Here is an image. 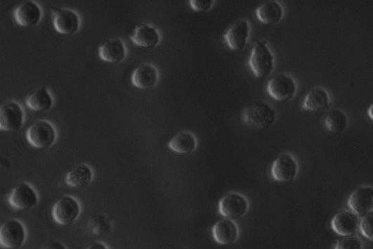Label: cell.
Segmentation results:
<instances>
[{"mask_svg": "<svg viewBox=\"0 0 373 249\" xmlns=\"http://www.w3.org/2000/svg\"><path fill=\"white\" fill-rule=\"evenodd\" d=\"M55 30L61 34L72 35L77 33L81 20L75 11L68 8H55L52 11Z\"/></svg>", "mask_w": 373, "mask_h": 249, "instance_id": "obj_9", "label": "cell"}, {"mask_svg": "<svg viewBox=\"0 0 373 249\" xmlns=\"http://www.w3.org/2000/svg\"><path fill=\"white\" fill-rule=\"evenodd\" d=\"M249 65L252 73L258 79L268 78L273 73L275 58L266 41L256 43L249 57Z\"/></svg>", "mask_w": 373, "mask_h": 249, "instance_id": "obj_1", "label": "cell"}, {"mask_svg": "<svg viewBox=\"0 0 373 249\" xmlns=\"http://www.w3.org/2000/svg\"><path fill=\"white\" fill-rule=\"evenodd\" d=\"M364 243L358 236H345V238L336 243L335 248L338 249H362Z\"/></svg>", "mask_w": 373, "mask_h": 249, "instance_id": "obj_27", "label": "cell"}, {"mask_svg": "<svg viewBox=\"0 0 373 249\" xmlns=\"http://www.w3.org/2000/svg\"><path fill=\"white\" fill-rule=\"evenodd\" d=\"M214 3V0H189L191 8L199 13H207L212 8Z\"/></svg>", "mask_w": 373, "mask_h": 249, "instance_id": "obj_28", "label": "cell"}, {"mask_svg": "<svg viewBox=\"0 0 373 249\" xmlns=\"http://www.w3.org/2000/svg\"><path fill=\"white\" fill-rule=\"evenodd\" d=\"M256 14L258 20L263 25H275L283 19L284 10L276 0H268L256 9Z\"/></svg>", "mask_w": 373, "mask_h": 249, "instance_id": "obj_20", "label": "cell"}, {"mask_svg": "<svg viewBox=\"0 0 373 249\" xmlns=\"http://www.w3.org/2000/svg\"><path fill=\"white\" fill-rule=\"evenodd\" d=\"M53 98L46 87L34 91L27 98V106L35 112L49 111L53 108Z\"/></svg>", "mask_w": 373, "mask_h": 249, "instance_id": "obj_22", "label": "cell"}, {"mask_svg": "<svg viewBox=\"0 0 373 249\" xmlns=\"http://www.w3.org/2000/svg\"><path fill=\"white\" fill-rule=\"evenodd\" d=\"M267 89L270 96L275 101L287 102L294 97L296 84L292 77L280 74L270 80Z\"/></svg>", "mask_w": 373, "mask_h": 249, "instance_id": "obj_8", "label": "cell"}, {"mask_svg": "<svg viewBox=\"0 0 373 249\" xmlns=\"http://www.w3.org/2000/svg\"><path fill=\"white\" fill-rule=\"evenodd\" d=\"M325 123L329 132L339 134L345 132L348 127V118L343 111L333 110L327 115Z\"/></svg>", "mask_w": 373, "mask_h": 249, "instance_id": "obj_25", "label": "cell"}, {"mask_svg": "<svg viewBox=\"0 0 373 249\" xmlns=\"http://www.w3.org/2000/svg\"><path fill=\"white\" fill-rule=\"evenodd\" d=\"M218 205L221 216L235 221L247 215L249 209V201L245 196L231 192L220 200Z\"/></svg>", "mask_w": 373, "mask_h": 249, "instance_id": "obj_4", "label": "cell"}, {"mask_svg": "<svg viewBox=\"0 0 373 249\" xmlns=\"http://www.w3.org/2000/svg\"><path fill=\"white\" fill-rule=\"evenodd\" d=\"M57 139L54 126L47 121H39L32 124L27 132L29 143L37 149H47L53 146Z\"/></svg>", "mask_w": 373, "mask_h": 249, "instance_id": "obj_3", "label": "cell"}, {"mask_svg": "<svg viewBox=\"0 0 373 249\" xmlns=\"http://www.w3.org/2000/svg\"><path fill=\"white\" fill-rule=\"evenodd\" d=\"M8 203L18 210H27L39 203V196L34 189L27 183L18 185L9 195Z\"/></svg>", "mask_w": 373, "mask_h": 249, "instance_id": "obj_11", "label": "cell"}, {"mask_svg": "<svg viewBox=\"0 0 373 249\" xmlns=\"http://www.w3.org/2000/svg\"><path fill=\"white\" fill-rule=\"evenodd\" d=\"M27 239V231L21 222L9 219L0 229V244L6 248H21Z\"/></svg>", "mask_w": 373, "mask_h": 249, "instance_id": "obj_5", "label": "cell"}, {"mask_svg": "<svg viewBox=\"0 0 373 249\" xmlns=\"http://www.w3.org/2000/svg\"><path fill=\"white\" fill-rule=\"evenodd\" d=\"M212 236L215 242L220 245H232L239 237L238 225L234 220L222 219L214 225Z\"/></svg>", "mask_w": 373, "mask_h": 249, "instance_id": "obj_19", "label": "cell"}, {"mask_svg": "<svg viewBox=\"0 0 373 249\" xmlns=\"http://www.w3.org/2000/svg\"><path fill=\"white\" fill-rule=\"evenodd\" d=\"M360 217L353 211L345 210L336 213L331 222L332 230L341 236H350L357 233Z\"/></svg>", "mask_w": 373, "mask_h": 249, "instance_id": "obj_15", "label": "cell"}, {"mask_svg": "<svg viewBox=\"0 0 373 249\" xmlns=\"http://www.w3.org/2000/svg\"><path fill=\"white\" fill-rule=\"evenodd\" d=\"M368 115L370 117V120L373 121V103L369 106L368 109Z\"/></svg>", "mask_w": 373, "mask_h": 249, "instance_id": "obj_31", "label": "cell"}, {"mask_svg": "<svg viewBox=\"0 0 373 249\" xmlns=\"http://www.w3.org/2000/svg\"><path fill=\"white\" fill-rule=\"evenodd\" d=\"M244 122L256 129H268L276 121V111L266 101H259L246 106Z\"/></svg>", "mask_w": 373, "mask_h": 249, "instance_id": "obj_2", "label": "cell"}, {"mask_svg": "<svg viewBox=\"0 0 373 249\" xmlns=\"http://www.w3.org/2000/svg\"><path fill=\"white\" fill-rule=\"evenodd\" d=\"M81 213V207L73 197L64 196L59 199L53 209V217L55 222L62 225L74 224Z\"/></svg>", "mask_w": 373, "mask_h": 249, "instance_id": "obj_10", "label": "cell"}, {"mask_svg": "<svg viewBox=\"0 0 373 249\" xmlns=\"http://www.w3.org/2000/svg\"><path fill=\"white\" fill-rule=\"evenodd\" d=\"M14 18L20 27H34L42 19V11L33 0H26L15 9Z\"/></svg>", "mask_w": 373, "mask_h": 249, "instance_id": "obj_13", "label": "cell"}, {"mask_svg": "<svg viewBox=\"0 0 373 249\" xmlns=\"http://www.w3.org/2000/svg\"><path fill=\"white\" fill-rule=\"evenodd\" d=\"M168 147L173 151L189 154L195 152L197 147V137L189 132H183L175 136L168 143Z\"/></svg>", "mask_w": 373, "mask_h": 249, "instance_id": "obj_23", "label": "cell"}, {"mask_svg": "<svg viewBox=\"0 0 373 249\" xmlns=\"http://www.w3.org/2000/svg\"><path fill=\"white\" fill-rule=\"evenodd\" d=\"M46 248H66L64 245L58 243V242H53L51 243L49 246L46 247Z\"/></svg>", "mask_w": 373, "mask_h": 249, "instance_id": "obj_30", "label": "cell"}, {"mask_svg": "<svg viewBox=\"0 0 373 249\" xmlns=\"http://www.w3.org/2000/svg\"><path fill=\"white\" fill-rule=\"evenodd\" d=\"M98 53L102 61L112 64L123 62L127 54L124 42L117 38L105 41L99 46Z\"/></svg>", "mask_w": 373, "mask_h": 249, "instance_id": "obj_18", "label": "cell"}, {"mask_svg": "<svg viewBox=\"0 0 373 249\" xmlns=\"http://www.w3.org/2000/svg\"><path fill=\"white\" fill-rule=\"evenodd\" d=\"M130 39L136 46L142 49H153L159 44L161 34L155 27L142 23L136 27Z\"/></svg>", "mask_w": 373, "mask_h": 249, "instance_id": "obj_17", "label": "cell"}, {"mask_svg": "<svg viewBox=\"0 0 373 249\" xmlns=\"http://www.w3.org/2000/svg\"><path fill=\"white\" fill-rule=\"evenodd\" d=\"M159 79V74L157 68L149 63L139 65L131 75L132 85L143 90L153 89L157 85Z\"/></svg>", "mask_w": 373, "mask_h": 249, "instance_id": "obj_16", "label": "cell"}, {"mask_svg": "<svg viewBox=\"0 0 373 249\" xmlns=\"http://www.w3.org/2000/svg\"><path fill=\"white\" fill-rule=\"evenodd\" d=\"M299 172L296 160L290 153H282L275 159L272 165L271 175L275 181L281 183L292 182Z\"/></svg>", "mask_w": 373, "mask_h": 249, "instance_id": "obj_7", "label": "cell"}, {"mask_svg": "<svg viewBox=\"0 0 373 249\" xmlns=\"http://www.w3.org/2000/svg\"><path fill=\"white\" fill-rule=\"evenodd\" d=\"M93 180V172L89 165L80 164L70 172L66 177L67 184L73 188L81 189L89 186Z\"/></svg>", "mask_w": 373, "mask_h": 249, "instance_id": "obj_24", "label": "cell"}, {"mask_svg": "<svg viewBox=\"0 0 373 249\" xmlns=\"http://www.w3.org/2000/svg\"><path fill=\"white\" fill-rule=\"evenodd\" d=\"M359 229L365 238L373 241V210L360 220Z\"/></svg>", "mask_w": 373, "mask_h": 249, "instance_id": "obj_26", "label": "cell"}, {"mask_svg": "<svg viewBox=\"0 0 373 249\" xmlns=\"http://www.w3.org/2000/svg\"><path fill=\"white\" fill-rule=\"evenodd\" d=\"M347 205L359 217H363L373 209V186H360L348 198Z\"/></svg>", "mask_w": 373, "mask_h": 249, "instance_id": "obj_12", "label": "cell"}, {"mask_svg": "<svg viewBox=\"0 0 373 249\" xmlns=\"http://www.w3.org/2000/svg\"><path fill=\"white\" fill-rule=\"evenodd\" d=\"M250 33L249 23L246 20H240L228 30L224 39L230 49L233 51H242L247 44Z\"/></svg>", "mask_w": 373, "mask_h": 249, "instance_id": "obj_14", "label": "cell"}, {"mask_svg": "<svg viewBox=\"0 0 373 249\" xmlns=\"http://www.w3.org/2000/svg\"><path fill=\"white\" fill-rule=\"evenodd\" d=\"M89 249H100V248H107L106 246H105L104 244L101 243H99V242H96V243H93L89 248Z\"/></svg>", "mask_w": 373, "mask_h": 249, "instance_id": "obj_29", "label": "cell"}, {"mask_svg": "<svg viewBox=\"0 0 373 249\" xmlns=\"http://www.w3.org/2000/svg\"><path fill=\"white\" fill-rule=\"evenodd\" d=\"M330 105L328 91L322 88L312 89L306 96L303 108L307 111L318 112L326 110Z\"/></svg>", "mask_w": 373, "mask_h": 249, "instance_id": "obj_21", "label": "cell"}, {"mask_svg": "<svg viewBox=\"0 0 373 249\" xmlns=\"http://www.w3.org/2000/svg\"><path fill=\"white\" fill-rule=\"evenodd\" d=\"M25 120L22 106L15 101H10L0 109V129L6 132H18Z\"/></svg>", "mask_w": 373, "mask_h": 249, "instance_id": "obj_6", "label": "cell"}]
</instances>
